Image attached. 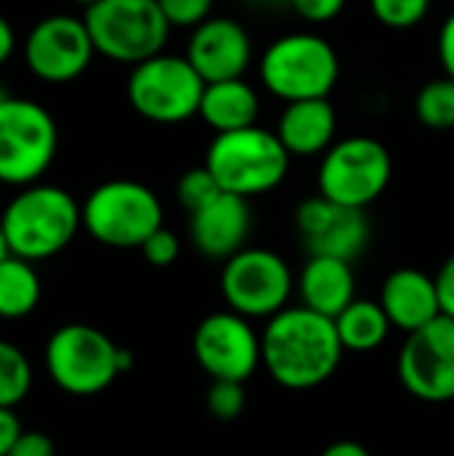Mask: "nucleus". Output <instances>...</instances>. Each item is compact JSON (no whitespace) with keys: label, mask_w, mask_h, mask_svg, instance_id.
<instances>
[{"label":"nucleus","mask_w":454,"mask_h":456,"mask_svg":"<svg viewBox=\"0 0 454 456\" xmlns=\"http://www.w3.org/2000/svg\"><path fill=\"white\" fill-rule=\"evenodd\" d=\"M262 337V366L289 390H310L324 385L343 361V342L334 318L308 307H284L268 318Z\"/></svg>","instance_id":"nucleus-1"},{"label":"nucleus","mask_w":454,"mask_h":456,"mask_svg":"<svg viewBox=\"0 0 454 456\" xmlns=\"http://www.w3.org/2000/svg\"><path fill=\"white\" fill-rule=\"evenodd\" d=\"M3 235L13 256L40 262L64 251L83 227L78 200L54 184L21 187L0 214Z\"/></svg>","instance_id":"nucleus-2"},{"label":"nucleus","mask_w":454,"mask_h":456,"mask_svg":"<svg viewBox=\"0 0 454 456\" xmlns=\"http://www.w3.org/2000/svg\"><path fill=\"white\" fill-rule=\"evenodd\" d=\"M289 160L278 134L262 126L214 134L206 152V168L217 184L246 200L276 190L289 174Z\"/></svg>","instance_id":"nucleus-3"},{"label":"nucleus","mask_w":454,"mask_h":456,"mask_svg":"<svg viewBox=\"0 0 454 456\" xmlns=\"http://www.w3.org/2000/svg\"><path fill=\"white\" fill-rule=\"evenodd\" d=\"M262 86L281 102L326 99L340 77V56L316 32L276 37L260 59Z\"/></svg>","instance_id":"nucleus-4"},{"label":"nucleus","mask_w":454,"mask_h":456,"mask_svg":"<svg viewBox=\"0 0 454 456\" xmlns=\"http://www.w3.org/2000/svg\"><path fill=\"white\" fill-rule=\"evenodd\" d=\"M86 232L110 248H139L163 227L158 195L131 179H112L88 192L80 206Z\"/></svg>","instance_id":"nucleus-5"},{"label":"nucleus","mask_w":454,"mask_h":456,"mask_svg":"<svg viewBox=\"0 0 454 456\" xmlns=\"http://www.w3.org/2000/svg\"><path fill=\"white\" fill-rule=\"evenodd\" d=\"M59 128L51 112L21 96L0 102V182L11 187L35 184L56 158Z\"/></svg>","instance_id":"nucleus-6"},{"label":"nucleus","mask_w":454,"mask_h":456,"mask_svg":"<svg viewBox=\"0 0 454 456\" xmlns=\"http://www.w3.org/2000/svg\"><path fill=\"white\" fill-rule=\"evenodd\" d=\"M83 19L96 53L120 64L161 53L171 32L158 0H99L86 8Z\"/></svg>","instance_id":"nucleus-7"},{"label":"nucleus","mask_w":454,"mask_h":456,"mask_svg":"<svg viewBox=\"0 0 454 456\" xmlns=\"http://www.w3.org/2000/svg\"><path fill=\"white\" fill-rule=\"evenodd\" d=\"M45 371L70 395H96L123 374L120 347L94 326L70 323L48 337Z\"/></svg>","instance_id":"nucleus-8"},{"label":"nucleus","mask_w":454,"mask_h":456,"mask_svg":"<svg viewBox=\"0 0 454 456\" xmlns=\"http://www.w3.org/2000/svg\"><path fill=\"white\" fill-rule=\"evenodd\" d=\"M206 80L187 56L155 53L134 64L128 75L131 107L153 123H182L201 110Z\"/></svg>","instance_id":"nucleus-9"},{"label":"nucleus","mask_w":454,"mask_h":456,"mask_svg":"<svg viewBox=\"0 0 454 456\" xmlns=\"http://www.w3.org/2000/svg\"><path fill=\"white\" fill-rule=\"evenodd\" d=\"M393 160L383 142L372 136H348L334 142L318 168V192L340 206L367 208L391 184Z\"/></svg>","instance_id":"nucleus-10"},{"label":"nucleus","mask_w":454,"mask_h":456,"mask_svg":"<svg viewBox=\"0 0 454 456\" xmlns=\"http://www.w3.org/2000/svg\"><path fill=\"white\" fill-rule=\"evenodd\" d=\"M222 297L244 318H273L294 291L289 265L270 248H244L222 267Z\"/></svg>","instance_id":"nucleus-11"},{"label":"nucleus","mask_w":454,"mask_h":456,"mask_svg":"<svg viewBox=\"0 0 454 456\" xmlns=\"http://www.w3.org/2000/svg\"><path fill=\"white\" fill-rule=\"evenodd\" d=\"M396 369L401 385L417 401H454V318L439 315L423 329L407 334Z\"/></svg>","instance_id":"nucleus-12"},{"label":"nucleus","mask_w":454,"mask_h":456,"mask_svg":"<svg viewBox=\"0 0 454 456\" xmlns=\"http://www.w3.org/2000/svg\"><path fill=\"white\" fill-rule=\"evenodd\" d=\"M96 48L86 19L54 13L40 19L24 40V61L29 72L45 83H70L83 75Z\"/></svg>","instance_id":"nucleus-13"},{"label":"nucleus","mask_w":454,"mask_h":456,"mask_svg":"<svg viewBox=\"0 0 454 456\" xmlns=\"http://www.w3.org/2000/svg\"><path fill=\"white\" fill-rule=\"evenodd\" d=\"M193 353L211 379L246 382L262 363V337H257L249 318L225 310L198 323Z\"/></svg>","instance_id":"nucleus-14"},{"label":"nucleus","mask_w":454,"mask_h":456,"mask_svg":"<svg viewBox=\"0 0 454 456\" xmlns=\"http://www.w3.org/2000/svg\"><path fill=\"white\" fill-rule=\"evenodd\" d=\"M294 222L310 256H334L353 262L364 254L372 235L364 208L340 206L321 192L297 206Z\"/></svg>","instance_id":"nucleus-15"},{"label":"nucleus","mask_w":454,"mask_h":456,"mask_svg":"<svg viewBox=\"0 0 454 456\" xmlns=\"http://www.w3.org/2000/svg\"><path fill=\"white\" fill-rule=\"evenodd\" d=\"M185 56L206 83H217L244 77L254 48L244 24L230 16H209L193 29Z\"/></svg>","instance_id":"nucleus-16"},{"label":"nucleus","mask_w":454,"mask_h":456,"mask_svg":"<svg viewBox=\"0 0 454 456\" xmlns=\"http://www.w3.org/2000/svg\"><path fill=\"white\" fill-rule=\"evenodd\" d=\"M252 232L249 200L233 192H219L214 200L190 214V240L193 246L214 262H227L246 248Z\"/></svg>","instance_id":"nucleus-17"},{"label":"nucleus","mask_w":454,"mask_h":456,"mask_svg":"<svg viewBox=\"0 0 454 456\" xmlns=\"http://www.w3.org/2000/svg\"><path fill=\"white\" fill-rule=\"evenodd\" d=\"M380 305L391 326L412 334L442 315L436 278L415 267H401L391 273L380 291Z\"/></svg>","instance_id":"nucleus-18"},{"label":"nucleus","mask_w":454,"mask_h":456,"mask_svg":"<svg viewBox=\"0 0 454 456\" xmlns=\"http://www.w3.org/2000/svg\"><path fill=\"white\" fill-rule=\"evenodd\" d=\"M276 134L292 158L324 155L334 144L337 134V112L329 96L289 102L278 118Z\"/></svg>","instance_id":"nucleus-19"},{"label":"nucleus","mask_w":454,"mask_h":456,"mask_svg":"<svg viewBox=\"0 0 454 456\" xmlns=\"http://www.w3.org/2000/svg\"><path fill=\"white\" fill-rule=\"evenodd\" d=\"M302 307L337 318L356 299V275L351 262L334 256H310L297 278Z\"/></svg>","instance_id":"nucleus-20"},{"label":"nucleus","mask_w":454,"mask_h":456,"mask_svg":"<svg viewBox=\"0 0 454 456\" xmlns=\"http://www.w3.org/2000/svg\"><path fill=\"white\" fill-rule=\"evenodd\" d=\"M198 115L203 118L209 128H214V134L249 128V126H257L260 96L254 86H249L244 77L206 83Z\"/></svg>","instance_id":"nucleus-21"},{"label":"nucleus","mask_w":454,"mask_h":456,"mask_svg":"<svg viewBox=\"0 0 454 456\" xmlns=\"http://www.w3.org/2000/svg\"><path fill=\"white\" fill-rule=\"evenodd\" d=\"M337 337L345 350L351 353H372L377 350L391 331V321L380 302L353 299L337 318Z\"/></svg>","instance_id":"nucleus-22"},{"label":"nucleus","mask_w":454,"mask_h":456,"mask_svg":"<svg viewBox=\"0 0 454 456\" xmlns=\"http://www.w3.org/2000/svg\"><path fill=\"white\" fill-rule=\"evenodd\" d=\"M40 302V275L35 262L8 254L0 259V318L19 321L35 313Z\"/></svg>","instance_id":"nucleus-23"},{"label":"nucleus","mask_w":454,"mask_h":456,"mask_svg":"<svg viewBox=\"0 0 454 456\" xmlns=\"http://www.w3.org/2000/svg\"><path fill=\"white\" fill-rule=\"evenodd\" d=\"M32 390V366L27 355L0 339V409H16Z\"/></svg>","instance_id":"nucleus-24"},{"label":"nucleus","mask_w":454,"mask_h":456,"mask_svg":"<svg viewBox=\"0 0 454 456\" xmlns=\"http://www.w3.org/2000/svg\"><path fill=\"white\" fill-rule=\"evenodd\" d=\"M415 112L425 128H433V131L454 128V77L444 75V77L428 80L417 94Z\"/></svg>","instance_id":"nucleus-25"},{"label":"nucleus","mask_w":454,"mask_h":456,"mask_svg":"<svg viewBox=\"0 0 454 456\" xmlns=\"http://www.w3.org/2000/svg\"><path fill=\"white\" fill-rule=\"evenodd\" d=\"M369 5H372L375 19L383 27L409 29V27H417L425 19V13L431 8V0H369Z\"/></svg>","instance_id":"nucleus-26"},{"label":"nucleus","mask_w":454,"mask_h":456,"mask_svg":"<svg viewBox=\"0 0 454 456\" xmlns=\"http://www.w3.org/2000/svg\"><path fill=\"white\" fill-rule=\"evenodd\" d=\"M219 192H222V187L217 184V179L206 168V163L198 166V168L185 171L182 179H179V184H177V198L187 208V214L198 211L201 206H206L209 200H214Z\"/></svg>","instance_id":"nucleus-27"},{"label":"nucleus","mask_w":454,"mask_h":456,"mask_svg":"<svg viewBox=\"0 0 454 456\" xmlns=\"http://www.w3.org/2000/svg\"><path fill=\"white\" fill-rule=\"evenodd\" d=\"M206 406L209 414L214 419L222 422H233L244 414L246 406V393H244V382H233V379H211V387L206 393Z\"/></svg>","instance_id":"nucleus-28"},{"label":"nucleus","mask_w":454,"mask_h":456,"mask_svg":"<svg viewBox=\"0 0 454 456\" xmlns=\"http://www.w3.org/2000/svg\"><path fill=\"white\" fill-rule=\"evenodd\" d=\"M158 5L171 27L195 29L211 16L214 0H158Z\"/></svg>","instance_id":"nucleus-29"},{"label":"nucleus","mask_w":454,"mask_h":456,"mask_svg":"<svg viewBox=\"0 0 454 456\" xmlns=\"http://www.w3.org/2000/svg\"><path fill=\"white\" fill-rule=\"evenodd\" d=\"M139 251H142V256H144L153 267H169V265H174L177 256H179V238H177L171 230L161 227V230H155V232L139 246Z\"/></svg>","instance_id":"nucleus-30"},{"label":"nucleus","mask_w":454,"mask_h":456,"mask_svg":"<svg viewBox=\"0 0 454 456\" xmlns=\"http://www.w3.org/2000/svg\"><path fill=\"white\" fill-rule=\"evenodd\" d=\"M289 5L308 21L313 24H324L340 16V11L345 8V0H289Z\"/></svg>","instance_id":"nucleus-31"},{"label":"nucleus","mask_w":454,"mask_h":456,"mask_svg":"<svg viewBox=\"0 0 454 456\" xmlns=\"http://www.w3.org/2000/svg\"><path fill=\"white\" fill-rule=\"evenodd\" d=\"M8 456H56V446L45 433L37 430H24L19 436V441L13 444V449Z\"/></svg>","instance_id":"nucleus-32"},{"label":"nucleus","mask_w":454,"mask_h":456,"mask_svg":"<svg viewBox=\"0 0 454 456\" xmlns=\"http://www.w3.org/2000/svg\"><path fill=\"white\" fill-rule=\"evenodd\" d=\"M436 289H439L442 315L454 318V254L442 265V270L436 273Z\"/></svg>","instance_id":"nucleus-33"},{"label":"nucleus","mask_w":454,"mask_h":456,"mask_svg":"<svg viewBox=\"0 0 454 456\" xmlns=\"http://www.w3.org/2000/svg\"><path fill=\"white\" fill-rule=\"evenodd\" d=\"M24 433L19 417L13 409H0V456H8L13 449V444L19 441V436Z\"/></svg>","instance_id":"nucleus-34"},{"label":"nucleus","mask_w":454,"mask_h":456,"mask_svg":"<svg viewBox=\"0 0 454 456\" xmlns=\"http://www.w3.org/2000/svg\"><path fill=\"white\" fill-rule=\"evenodd\" d=\"M439 61L444 67V75L454 77V11L439 29Z\"/></svg>","instance_id":"nucleus-35"},{"label":"nucleus","mask_w":454,"mask_h":456,"mask_svg":"<svg viewBox=\"0 0 454 456\" xmlns=\"http://www.w3.org/2000/svg\"><path fill=\"white\" fill-rule=\"evenodd\" d=\"M13 45H16V35H13V27L8 24L5 16H0V64H5L13 53Z\"/></svg>","instance_id":"nucleus-36"},{"label":"nucleus","mask_w":454,"mask_h":456,"mask_svg":"<svg viewBox=\"0 0 454 456\" xmlns=\"http://www.w3.org/2000/svg\"><path fill=\"white\" fill-rule=\"evenodd\" d=\"M321 456H372V454H369L361 444H356V441H337V444L326 446Z\"/></svg>","instance_id":"nucleus-37"},{"label":"nucleus","mask_w":454,"mask_h":456,"mask_svg":"<svg viewBox=\"0 0 454 456\" xmlns=\"http://www.w3.org/2000/svg\"><path fill=\"white\" fill-rule=\"evenodd\" d=\"M11 251H8V243H5V235H3V224H0V259H5Z\"/></svg>","instance_id":"nucleus-38"},{"label":"nucleus","mask_w":454,"mask_h":456,"mask_svg":"<svg viewBox=\"0 0 454 456\" xmlns=\"http://www.w3.org/2000/svg\"><path fill=\"white\" fill-rule=\"evenodd\" d=\"M260 5H281V3H286L289 5V0H257Z\"/></svg>","instance_id":"nucleus-39"},{"label":"nucleus","mask_w":454,"mask_h":456,"mask_svg":"<svg viewBox=\"0 0 454 456\" xmlns=\"http://www.w3.org/2000/svg\"><path fill=\"white\" fill-rule=\"evenodd\" d=\"M75 3H80L83 8H88V5H94V3H99V0H75Z\"/></svg>","instance_id":"nucleus-40"}]
</instances>
